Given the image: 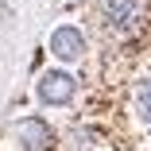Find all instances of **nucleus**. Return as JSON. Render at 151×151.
<instances>
[{
  "mask_svg": "<svg viewBox=\"0 0 151 151\" xmlns=\"http://www.w3.org/2000/svg\"><path fill=\"white\" fill-rule=\"evenodd\" d=\"M101 23L112 35H128L143 23V0H105L101 8Z\"/></svg>",
  "mask_w": 151,
  "mask_h": 151,
  "instance_id": "nucleus-1",
  "label": "nucleus"
},
{
  "mask_svg": "<svg viewBox=\"0 0 151 151\" xmlns=\"http://www.w3.org/2000/svg\"><path fill=\"white\" fill-rule=\"evenodd\" d=\"M39 97H43L47 105H66V101L74 97V78L62 74V70L43 74V81H39Z\"/></svg>",
  "mask_w": 151,
  "mask_h": 151,
  "instance_id": "nucleus-2",
  "label": "nucleus"
},
{
  "mask_svg": "<svg viewBox=\"0 0 151 151\" xmlns=\"http://www.w3.org/2000/svg\"><path fill=\"white\" fill-rule=\"evenodd\" d=\"M81 47H85V39H81L78 27H54V35H50V50H54L58 58H78Z\"/></svg>",
  "mask_w": 151,
  "mask_h": 151,
  "instance_id": "nucleus-3",
  "label": "nucleus"
},
{
  "mask_svg": "<svg viewBox=\"0 0 151 151\" xmlns=\"http://www.w3.org/2000/svg\"><path fill=\"white\" fill-rule=\"evenodd\" d=\"M19 139H23V147L43 151L50 143V128L43 124V120H23V124H19Z\"/></svg>",
  "mask_w": 151,
  "mask_h": 151,
  "instance_id": "nucleus-4",
  "label": "nucleus"
},
{
  "mask_svg": "<svg viewBox=\"0 0 151 151\" xmlns=\"http://www.w3.org/2000/svg\"><path fill=\"white\" fill-rule=\"evenodd\" d=\"M136 109H139L143 128H151V70L139 78V89H136Z\"/></svg>",
  "mask_w": 151,
  "mask_h": 151,
  "instance_id": "nucleus-5",
  "label": "nucleus"
}]
</instances>
